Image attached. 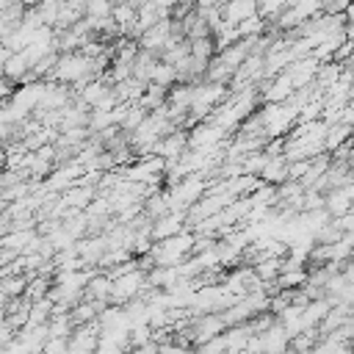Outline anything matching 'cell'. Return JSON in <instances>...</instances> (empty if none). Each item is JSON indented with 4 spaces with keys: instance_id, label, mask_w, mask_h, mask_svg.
Instances as JSON below:
<instances>
[{
    "instance_id": "6da1fadb",
    "label": "cell",
    "mask_w": 354,
    "mask_h": 354,
    "mask_svg": "<svg viewBox=\"0 0 354 354\" xmlns=\"http://www.w3.org/2000/svg\"><path fill=\"white\" fill-rule=\"evenodd\" d=\"M194 243H196V235L194 232H180V235H171L166 241H158L149 249V257H152L155 266L174 268V266H183V260L194 252Z\"/></svg>"
},
{
    "instance_id": "7a4b0ae2",
    "label": "cell",
    "mask_w": 354,
    "mask_h": 354,
    "mask_svg": "<svg viewBox=\"0 0 354 354\" xmlns=\"http://www.w3.org/2000/svg\"><path fill=\"white\" fill-rule=\"evenodd\" d=\"M224 332H227V324H224L221 313H205V315L194 318V321L185 326L183 337H185V343L202 346V343H207V340H213V337H218V335H224Z\"/></svg>"
},
{
    "instance_id": "3957f363",
    "label": "cell",
    "mask_w": 354,
    "mask_h": 354,
    "mask_svg": "<svg viewBox=\"0 0 354 354\" xmlns=\"http://www.w3.org/2000/svg\"><path fill=\"white\" fill-rule=\"evenodd\" d=\"M144 288H149V279L141 268L130 271V274H122L119 279H113V290H111V301L113 304H127L133 299H138L144 293Z\"/></svg>"
},
{
    "instance_id": "277c9868",
    "label": "cell",
    "mask_w": 354,
    "mask_h": 354,
    "mask_svg": "<svg viewBox=\"0 0 354 354\" xmlns=\"http://www.w3.org/2000/svg\"><path fill=\"white\" fill-rule=\"evenodd\" d=\"M224 133H227L224 127H218V124H213L210 119H205V122H199V124L188 133V147H191V149H213V147L221 144Z\"/></svg>"
},
{
    "instance_id": "5b68a950",
    "label": "cell",
    "mask_w": 354,
    "mask_h": 354,
    "mask_svg": "<svg viewBox=\"0 0 354 354\" xmlns=\"http://www.w3.org/2000/svg\"><path fill=\"white\" fill-rule=\"evenodd\" d=\"M188 149H191V147H188V133H185V130H174V133H169L166 138H160L155 155H160V158L166 160V166H174Z\"/></svg>"
},
{
    "instance_id": "8992f818",
    "label": "cell",
    "mask_w": 354,
    "mask_h": 354,
    "mask_svg": "<svg viewBox=\"0 0 354 354\" xmlns=\"http://www.w3.org/2000/svg\"><path fill=\"white\" fill-rule=\"evenodd\" d=\"M257 340H260V354H285L290 348V335L279 321H274L266 332H260Z\"/></svg>"
},
{
    "instance_id": "52a82bcc",
    "label": "cell",
    "mask_w": 354,
    "mask_h": 354,
    "mask_svg": "<svg viewBox=\"0 0 354 354\" xmlns=\"http://www.w3.org/2000/svg\"><path fill=\"white\" fill-rule=\"evenodd\" d=\"M185 218H188V213H183V210H171V213L155 218V221H152V230H149V232H152V241L158 243V241H166V238H171V235H180Z\"/></svg>"
},
{
    "instance_id": "ba28073f",
    "label": "cell",
    "mask_w": 354,
    "mask_h": 354,
    "mask_svg": "<svg viewBox=\"0 0 354 354\" xmlns=\"http://www.w3.org/2000/svg\"><path fill=\"white\" fill-rule=\"evenodd\" d=\"M254 14H257V0H227L221 6L224 25H230V28H238L243 19H249Z\"/></svg>"
},
{
    "instance_id": "9c48e42d",
    "label": "cell",
    "mask_w": 354,
    "mask_h": 354,
    "mask_svg": "<svg viewBox=\"0 0 354 354\" xmlns=\"http://www.w3.org/2000/svg\"><path fill=\"white\" fill-rule=\"evenodd\" d=\"M91 202H94V188L91 185H80V183H75L72 188H66L64 196H61V205L64 207H72V210H83Z\"/></svg>"
},
{
    "instance_id": "30bf717a",
    "label": "cell",
    "mask_w": 354,
    "mask_h": 354,
    "mask_svg": "<svg viewBox=\"0 0 354 354\" xmlns=\"http://www.w3.org/2000/svg\"><path fill=\"white\" fill-rule=\"evenodd\" d=\"M30 69H33V66H30L25 50H22V53H11L8 61H6V66H3V77H8L11 83H22V77H25Z\"/></svg>"
},
{
    "instance_id": "8fae6325",
    "label": "cell",
    "mask_w": 354,
    "mask_h": 354,
    "mask_svg": "<svg viewBox=\"0 0 354 354\" xmlns=\"http://www.w3.org/2000/svg\"><path fill=\"white\" fill-rule=\"evenodd\" d=\"M111 290H113V279H111L108 274H97V277H91L88 285H86V299L108 304V301H111Z\"/></svg>"
},
{
    "instance_id": "7c38bea8",
    "label": "cell",
    "mask_w": 354,
    "mask_h": 354,
    "mask_svg": "<svg viewBox=\"0 0 354 354\" xmlns=\"http://www.w3.org/2000/svg\"><path fill=\"white\" fill-rule=\"evenodd\" d=\"M351 124H346V122H337V124H332L329 127V133H326V141H324V149H340V144L351 136Z\"/></svg>"
},
{
    "instance_id": "4fadbf2b",
    "label": "cell",
    "mask_w": 354,
    "mask_h": 354,
    "mask_svg": "<svg viewBox=\"0 0 354 354\" xmlns=\"http://www.w3.org/2000/svg\"><path fill=\"white\" fill-rule=\"evenodd\" d=\"M177 69L171 66V64H158V69H155V75H152V83L155 86H160V88H171V86H177Z\"/></svg>"
},
{
    "instance_id": "5bb4252c",
    "label": "cell",
    "mask_w": 354,
    "mask_h": 354,
    "mask_svg": "<svg viewBox=\"0 0 354 354\" xmlns=\"http://www.w3.org/2000/svg\"><path fill=\"white\" fill-rule=\"evenodd\" d=\"M263 17L260 14H254V17H249V19H243L241 25H238V36L241 39H252V36H263Z\"/></svg>"
},
{
    "instance_id": "9a60e30c",
    "label": "cell",
    "mask_w": 354,
    "mask_h": 354,
    "mask_svg": "<svg viewBox=\"0 0 354 354\" xmlns=\"http://www.w3.org/2000/svg\"><path fill=\"white\" fill-rule=\"evenodd\" d=\"M111 8H113L111 0H86V17H91V19L111 17Z\"/></svg>"
},
{
    "instance_id": "2e32d148",
    "label": "cell",
    "mask_w": 354,
    "mask_h": 354,
    "mask_svg": "<svg viewBox=\"0 0 354 354\" xmlns=\"http://www.w3.org/2000/svg\"><path fill=\"white\" fill-rule=\"evenodd\" d=\"M0 288H3L8 296H19V293H25V288H28V279H25L22 274H8V277L0 282Z\"/></svg>"
},
{
    "instance_id": "e0dca14e",
    "label": "cell",
    "mask_w": 354,
    "mask_h": 354,
    "mask_svg": "<svg viewBox=\"0 0 354 354\" xmlns=\"http://www.w3.org/2000/svg\"><path fill=\"white\" fill-rule=\"evenodd\" d=\"M194 354H227L224 335H218V337H213V340H207V343L196 346V351H194Z\"/></svg>"
},
{
    "instance_id": "ac0fdd59",
    "label": "cell",
    "mask_w": 354,
    "mask_h": 354,
    "mask_svg": "<svg viewBox=\"0 0 354 354\" xmlns=\"http://www.w3.org/2000/svg\"><path fill=\"white\" fill-rule=\"evenodd\" d=\"M19 3H22L25 8H39V6L44 3V0H19Z\"/></svg>"
},
{
    "instance_id": "d6986e66",
    "label": "cell",
    "mask_w": 354,
    "mask_h": 354,
    "mask_svg": "<svg viewBox=\"0 0 354 354\" xmlns=\"http://www.w3.org/2000/svg\"><path fill=\"white\" fill-rule=\"evenodd\" d=\"M116 3H130V6H136V8H138L144 0H116Z\"/></svg>"
}]
</instances>
